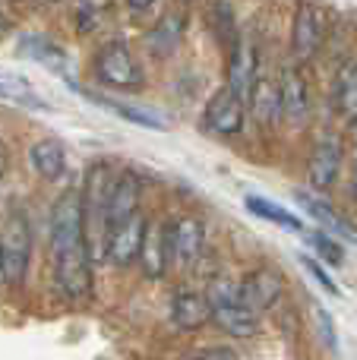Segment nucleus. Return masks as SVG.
<instances>
[{
    "mask_svg": "<svg viewBox=\"0 0 357 360\" xmlns=\"http://www.w3.org/2000/svg\"><path fill=\"white\" fill-rule=\"evenodd\" d=\"M51 262L60 291L73 300L92 294V247L86 234L82 193L70 190L51 209Z\"/></svg>",
    "mask_w": 357,
    "mask_h": 360,
    "instance_id": "1",
    "label": "nucleus"
},
{
    "mask_svg": "<svg viewBox=\"0 0 357 360\" xmlns=\"http://www.w3.org/2000/svg\"><path fill=\"white\" fill-rule=\"evenodd\" d=\"M92 67H95V76L111 89H124V92H130V89H139L145 82L143 67L136 63V57L130 54V48H126L124 41L101 44V48L95 51Z\"/></svg>",
    "mask_w": 357,
    "mask_h": 360,
    "instance_id": "2",
    "label": "nucleus"
},
{
    "mask_svg": "<svg viewBox=\"0 0 357 360\" xmlns=\"http://www.w3.org/2000/svg\"><path fill=\"white\" fill-rule=\"evenodd\" d=\"M145 228H149V218L143 212H133L126 221L114 224L105 234V259L114 262L117 269L133 266L139 259V250H143Z\"/></svg>",
    "mask_w": 357,
    "mask_h": 360,
    "instance_id": "3",
    "label": "nucleus"
},
{
    "mask_svg": "<svg viewBox=\"0 0 357 360\" xmlns=\"http://www.w3.org/2000/svg\"><path fill=\"white\" fill-rule=\"evenodd\" d=\"M0 250H4V278L10 285H19L29 272V259H32V228L25 221V215H10L4 228V240H0Z\"/></svg>",
    "mask_w": 357,
    "mask_h": 360,
    "instance_id": "4",
    "label": "nucleus"
},
{
    "mask_svg": "<svg viewBox=\"0 0 357 360\" xmlns=\"http://www.w3.org/2000/svg\"><path fill=\"white\" fill-rule=\"evenodd\" d=\"M326 35V16L316 0H297L294 29H291V51L297 60H313Z\"/></svg>",
    "mask_w": 357,
    "mask_h": 360,
    "instance_id": "5",
    "label": "nucleus"
},
{
    "mask_svg": "<svg viewBox=\"0 0 357 360\" xmlns=\"http://www.w3.org/2000/svg\"><path fill=\"white\" fill-rule=\"evenodd\" d=\"M114 171L108 162H95L86 171V190H82V209H86V224H98L101 228V247H105V212H108V196L114 186Z\"/></svg>",
    "mask_w": 357,
    "mask_h": 360,
    "instance_id": "6",
    "label": "nucleus"
},
{
    "mask_svg": "<svg viewBox=\"0 0 357 360\" xmlns=\"http://www.w3.org/2000/svg\"><path fill=\"white\" fill-rule=\"evenodd\" d=\"M244 120H247L244 98H240L231 86H221L219 92L209 98L206 124H209V130H215L219 136H234V133H240L244 130Z\"/></svg>",
    "mask_w": 357,
    "mask_h": 360,
    "instance_id": "7",
    "label": "nucleus"
},
{
    "mask_svg": "<svg viewBox=\"0 0 357 360\" xmlns=\"http://www.w3.org/2000/svg\"><path fill=\"white\" fill-rule=\"evenodd\" d=\"M168 237H171V259H177L181 266H193L202 253L206 243V228L200 218L181 215L174 221H168Z\"/></svg>",
    "mask_w": 357,
    "mask_h": 360,
    "instance_id": "8",
    "label": "nucleus"
},
{
    "mask_svg": "<svg viewBox=\"0 0 357 360\" xmlns=\"http://www.w3.org/2000/svg\"><path fill=\"white\" fill-rule=\"evenodd\" d=\"M285 291V281L282 275L275 272V269H257V272H250L244 281H240V300H244L250 310L263 313L269 310V307L278 304V297H282Z\"/></svg>",
    "mask_w": 357,
    "mask_h": 360,
    "instance_id": "9",
    "label": "nucleus"
},
{
    "mask_svg": "<svg viewBox=\"0 0 357 360\" xmlns=\"http://www.w3.org/2000/svg\"><path fill=\"white\" fill-rule=\"evenodd\" d=\"M342 155H345V149H342V143L335 136L316 139L313 152H310V162H307V177L316 190H329L335 184L339 168H342Z\"/></svg>",
    "mask_w": 357,
    "mask_h": 360,
    "instance_id": "10",
    "label": "nucleus"
},
{
    "mask_svg": "<svg viewBox=\"0 0 357 360\" xmlns=\"http://www.w3.org/2000/svg\"><path fill=\"white\" fill-rule=\"evenodd\" d=\"M139 212V180L130 171H120L114 177L111 196H108V212H105V234L114 228V224L126 221V218Z\"/></svg>",
    "mask_w": 357,
    "mask_h": 360,
    "instance_id": "11",
    "label": "nucleus"
},
{
    "mask_svg": "<svg viewBox=\"0 0 357 360\" xmlns=\"http://www.w3.org/2000/svg\"><path fill=\"white\" fill-rule=\"evenodd\" d=\"M294 199H297V205H301L304 212H310V215H313L326 231H332V234L348 237V240H354V243H357V228H354L351 221H348V218H342V212L335 209L332 202H326V199H323V193L297 190V193H294Z\"/></svg>",
    "mask_w": 357,
    "mask_h": 360,
    "instance_id": "12",
    "label": "nucleus"
},
{
    "mask_svg": "<svg viewBox=\"0 0 357 360\" xmlns=\"http://www.w3.org/2000/svg\"><path fill=\"white\" fill-rule=\"evenodd\" d=\"M171 262V237H168V224H152L145 228V240L139 250V266L149 278H162L168 272Z\"/></svg>",
    "mask_w": 357,
    "mask_h": 360,
    "instance_id": "13",
    "label": "nucleus"
},
{
    "mask_svg": "<svg viewBox=\"0 0 357 360\" xmlns=\"http://www.w3.org/2000/svg\"><path fill=\"white\" fill-rule=\"evenodd\" d=\"M171 319H174L177 329L193 332L212 319V304H209L206 294L181 288V291L174 294V300H171Z\"/></svg>",
    "mask_w": 357,
    "mask_h": 360,
    "instance_id": "14",
    "label": "nucleus"
},
{
    "mask_svg": "<svg viewBox=\"0 0 357 360\" xmlns=\"http://www.w3.org/2000/svg\"><path fill=\"white\" fill-rule=\"evenodd\" d=\"M212 319L231 338H250L259 329V313L250 310L244 300H228V304L212 307Z\"/></svg>",
    "mask_w": 357,
    "mask_h": 360,
    "instance_id": "15",
    "label": "nucleus"
},
{
    "mask_svg": "<svg viewBox=\"0 0 357 360\" xmlns=\"http://www.w3.org/2000/svg\"><path fill=\"white\" fill-rule=\"evenodd\" d=\"M257 82V48L244 38H238V44L231 48V67H228V86L240 95L250 98V89Z\"/></svg>",
    "mask_w": 357,
    "mask_h": 360,
    "instance_id": "16",
    "label": "nucleus"
},
{
    "mask_svg": "<svg viewBox=\"0 0 357 360\" xmlns=\"http://www.w3.org/2000/svg\"><path fill=\"white\" fill-rule=\"evenodd\" d=\"M247 101H250V114L257 117V124L272 127L278 117H282V89H278V82L257 76Z\"/></svg>",
    "mask_w": 357,
    "mask_h": 360,
    "instance_id": "17",
    "label": "nucleus"
},
{
    "mask_svg": "<svg viewBox=\"0 0 357 360\" xmlns=\"http://www.w3.org/2000/svg\"><path fill=\"white\" fill-rule=\"evenodd\" d=\"M29 162L41 180H60L67 174V149L57 139H41L29 149Z\"/></svg>",
    "mask_w": 357,
    "mask_h": 360,
    "instance_id": "18",
    "label": "nucleus"
},
{
    "mask_svg": "<svg viewBox=\"0 0 357 360\" xmlns=\"http://www.w3.org/2000/svg\"><path fill=\"white\" fill-rule=\"evenodd\" d=\"M332 111L345 124L357 120V63H345L332 79Z\"/></svg>",
    "mask_w": 357,
    "mask_h": 360,
    "instance_id": "19",
    "label": "nucleus"
},
{
    "mask_svg": "<svg viewBox=\"0 0 357 360\" xmlns=\"http://www.w3.org/2000/svg\"><path fill=\"white\" fill-rule=\"evenodd\" d=\"M278 89H282V114H285V117H291V120H301L304 114H307V105H310V95H307V82H304V76L297 73L294 67H285Z\"/></svg>",
    "mask_w": 357,
    "mask_h": 360,
    "instance_id": "20",
    "label": "nucleus"
},
{
    "mask_svg": "<svg viewBox=\"0 0 357 360\" xmlns=\"http://www.w3.org/2000/svg\"><path fill=\"white\" fill-rule=\"evenodd\" d=\"M183 16L181 13H168V16H162L155 25L149 29V35H145V44H149V51L155 57H164V54H171V51L181 44V38H183Z\"/></svg>",
    "mask_w": 357,
    "mask_h": 360,
    "instance_id": "21",
    "label": "nucleus"
},
{
    "mask_svg": "<svg viewBox=\"0 0 357 360\" xmlns=\"http://www.w3.org/2000/svg\"><path fill=\"white\" fill-rule=\"evenodd\" d=\"M247 209L257 218H266V221L278 224V228H285V231H304L301 218L291 215L288 209H282L278 202H269V199H263V196H247Z\"/></svg>",
    "mask_w": 357,
    "mask_h": 360,
    "instance_id": "22",
    "label": "nucleus"
},
{
    "mask_svg": "<svg viewBox=\"0 0 357 360\" xmlns=\"http://www.w3.org/2000/svg\"><path fill=\"white\" fill-rule=\"evenodd\" d=\"M92 101H98L101 108H108V111H114V114H120L124 120H130V124H139V127H149V130H164V124L158 117H152V114H145V111H139V108H130V105H120V101H111V98H95L92 95Z\"/></svg>",
    "mask_w": 357,
    "mask_h": 360,
    "instance_id": "23",
    "label": "nucleus"
},
{
    "mask_svg": "<svg viewBox=\"0 0 357 360\" xmlns=\"http://www.w3.org/2000/svg\"><path fill=\"white\" fill-rule=\"evenodd\" d=\"M108 10H111V0H79V6H76V22H79V32H92L95 25L105 19Z\"/></svg>",
    "mask_w": 357,
    "mask_h": 360,
    "instance_id": "24",
    "label": "nucleus"
},
{
    "mask_svg": "<svg viewBox=\"0 0 357 360\" xmlns=\"http://www.w3.org/2000/svg\"><path fill=\"white\" fill-rule=\"evenodd\" d=\"M310 243H313V250L320 253V259H323V262H329V266H342L345 253H342V247L326 234V231H316V234L310 237Z\"/></svg>",
    "mask_w": 357,
    "mask_h": 360,
    "instance_id": "25",
    "label": "nucleus"
},
{
    "mask_svg": "<svg viewBox=\"0 0 357 360\" xmlns=\"http://www.w3.org/2000/svg\"><path fill=\"white\" fill-rule=\"evenodd\" d=\"M215 22H219V38L234 48V44H238V32H234L231 10H228V4H221V0L215 4Z\"/></svg>",
    "mask_w": 357,
    "mask_h": 360,
    "instance_id": "26",
    "label": "nucleus"
},
{
    "mask_svg": "<svg viewBox=\"0 0 357 360\" xmlns=\"http://www.w3.org/2000/svg\"><path fill=\"white\" fill-rule=\"evenodd\" d=\"M316 326H320V335H323V342H326V348L335 354V351H339V338H335L332 313H329V310H323V307H316Z\"/></svg>",
    "mask_w": 357,
    "mask_h": 360,
    "instance_id": "27",
    "label": "nucleus"
},
{
    "mask_svg": "<svg viewBox=\"0 0 357 360\" xmlns=\"http://www.w3.org/2000/svg\"><path fill=\"white\" fill-rule=\"evenodd\" d=\"M301 262H304V269H307V272L313 275V278L320 281V285L326 288L329 294H332V297H339V285H335V281L329 278V272H326V269H323V262H320V259H310V256H304Z\"/></svg>",
    "mask_w": 357,
    "mask_h": 360,
    "instance_id": "28",
    "label": "nucleus"
},
{
    "mask_svg": "<svg viewBox=\"0 0 357 360\" xmlns=\"http://www.w3.org/2000/svg\"><path fill=\"white\" fill-rule=\"evenodd\" d=\"M193 360H238V351L228 345H215V348H202Z\"/></svg>",
    "mask_w": 357,
    "mask_h": 360,
    "instance_id": "29",
    "label": "nucleus"
},
{
    "mask_svg": "<svg viewBox=\"0 0 357 360\" xmlns=\"http://www.w3.org/2000/svg\"><path fill=\"white\" fill-rule=\"evenodd\" d=\"M126 4H130L133 10H149V6L158 4V0H126Z\"/></svg>",
    "mask_w": 357,
    "mask_h": 360,
    "instance_id": "30",
    "label": "nucleus"
},
{
    "mask_svg": "<svg viewBox=\"0 0 357 360\" xmlns=\"http://www.w3.org/2000/svg\"><path fill=\"white\" fill-rule=\"evenodd\" d=\"M348 127H351V146L357 149V120H354V124H348Z\"/></svg>",
    "mask_w": 357,
    "mask_h": 360,
    "instance_id": "31",
    "label": "nucleus"
},
{
    "mask_svg": "<svg viewBox=\"0 0 357 360\" xmlns=\"http://www.w3.org/2000/svg\"><path fill=\"white\" fill-rule=\"evenodd\" d=\"M4 168H6V158H4V152H0V180H4Z\"/></svg>",
    "mask_w": 357,
    "mask_h": 360,
    "instance_id": "32",
    "label": "nucleus"
},
{
    "mask_svg": "<svg viewBox=\"0 0 357 360\" xmlns=\"http://www.w3.org/2000/svg\"><path fill=\"white\" fill-rule=\"evenodd\" d=\"M351 186H354V193H357V165H354V174H351Z\"/></svg>",
    "mask_w": 357,
    "mask_h": 360,
    "instance_id": "33",
    "label": "nucleus"
},
{
    "mask_svg": "<svg viewBox=\"0 0 357 360\" xmlns=\"http://www.w3.org/2000/svg\"><path fill=\"white\" fill-rule=\"evenodd\" d=\"M0 275H4V250H0Z\"/></svg>",
    "mask_w": 357,
    "mask_h": 360,
    "instance_id": "34",
    "label": "nucleus"
},
{
    "mask_svg": "<svg viewBox=\"0 0 357 360\" xmlns=\"http://www.w3.org/2000/svg\"><path fill=\"white\" fill-rule=\"evenodd\" d=\"M0 95H4V86H0Z\"/></svg>",
    "mask_w": 357,
    "mask_h": 360,
    "instance_id": "35",
    "label": "nucleus"
}]
</instances>
